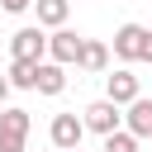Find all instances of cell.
I'll use <instances>...</instances> for the list:
<instances>
[{"mask_svg": "<svg viewBox=\"0 0 152 152\" xmlns=\"http://www.w3.org/2000/svg\"><path fill=\"white\" fill-rule=\"evenodd\" d=\"M28 128H33L28 109H5V104H0V152H24Z\"/></svg>", "mask_w": 152, "mask_h": 152, "instance_id": "1", "label": "cell"}, {"mask_svg": "<svg viewBox=\"0 0 152 152\" xmlns=\"http://www.w3.org/2000/svg\"><path fill=\"white\" fill-rule=\"evenodd\" d=\"M10 90H14V86H10V76H0V104L10 100Z\"/></svg>", "mask_w": 152, "mask_h": 152, "instance_id": "16", "label": "cell"}, {"mask_svg": "<svg viewBox=\"0 0 152 152\" xmlns=\"http://www.w3.org/2000/svg\"><path fill=\"white\" fill-rule=\"evenodd\" d=\"M119 109H124V104H114V100L104 95V100H90L81 119H86V128H90V133H100V138H104V133L124 128V114H119Z\"/></svg>", "mask_w": 152, "mask_h": 152, "instance_id": "2", "label": "cell"}, {"mask_svg": "<svg viewBox=\"0 0 152 152\" xmlns=\"http://www.w3.org/2000/svg\"><path fill=\"white\" fill-rule=\"evenodd\" d=\"M0 10L5 14H24V10H33V0H0Z\"/></svg>", "mask_w": 152, "mask_h": 152, "instance_id": "14", "label": "cell"}, {"mask_svg": "<svg viewBox=\"0 0 152 152\" xmlns=\"http://www.w3.org/2000/svg\"><path fill=\"white\" fill-rule=\"evenodd\" d=\"M38 95H62L66 90V66L62 62H52V57H43L38 62V86H33Z\"/></svg>", "mask_w": 152, "mask_h": 152, "instance_id": "9", "label": "cell"}, {"mask_svg": "<svg viewBox=\"0 0 152 152\" xmlns=\"http://www.w3.org/2000/svg\"><path fill=\"white\" fill-rule=\"evenodd\" d=\"M142 33H147V24H119L114 38H109V52H114L119 62H138V52H142Z\"/></svg>", "mask_w": 152, "mask_h": 152, "instance_id": "4", "label": "cell"}, {"mask_svg": "<svg viewBox=\"0 0 152 152\" xmlns=\"http://www.w3.org/2000/svg\"><path fill=\"white\" fill-rule=\"evenodd\" d=\"M138 142H142V138H133L128 128H114V133H104V147H100V152H142Z\"/></svg>", "mask_w": 152, "mask_h": 152, "instance_id": "13", "label": "cell"}, {"mask_svg": "<svg viewBox=\"0 0 152 152\" xmlns=\"http://www.w3.org/2000/svg\"><path fill=\"white\" fill-rule=\"evenodd\" d=\"M10 57L43 62V57H48V33H43V24H28V28H19V33L10 38Z\"/></svg>", "mask_w": 152, "mask_h": 152, "instance_id": "3", "label": "cell"}, {"mask_svg": "<svg viewBox=\"0 0 152 152\" xmlns=\"http://www.w3.org/2000/svg\"><path fill=\"white\" fill-rule=\"evenodd\" d=\"M104 95H109L114 104H128V100H138V95H142V81L133 76V66H128V62H124L119 71H109V76H104Z\"/></svg>", "mask_w": 152, "mask_h": 152, "instance_id": "6", "label": "cell"}, {"mask_svg": "<svg viewBox=\"0 0 152 152\" xmlns=\"http://www.w3.org/2000/svg\"><path fill=\"white\" fill-rule=\"evenodd\" d=\"M147 142H152V138H147Z\"/></svg>", "mask_w": 152, "mask_h": 152, "instance_id": "18", "label": "cell"}, {"mask_svg": "<svg viewBox=\"0 0 152 152\" xmlns=\"http://www.w3.org/2000/svg\"><path fill=\"white\" fill-rule=\"evenodd\" d=\"M81 43H86V38H81V33H71V28L62 24V28H52V33H48V57H52V62H62V66H76Z\"/></svg>", "mask_w": 152, "mask_h": 152, "instance_id": "5", "label": "cell"}, {"mask_svg": "<svg viewBox=\"0 0 152 152\" xmlns=\"http://www.w3.org/2000/svg\"><path fill=\"white\" fill-rule=\"evenodd\" d=\"M138 62H152V28L142 33V52H138Z\"/></svg>", "mask_w": 152, "mask_h": 152, "instance_id": "15", "label": "cell"}, {"mask_svg": "<svg viewBox=\"0 0 152 152\" xmlns=\"http://www.w3.org/2000/svg\"><path fill=\"white\" fill-rule=\"evenodd\" d=\"M48 138H52V147H57V152L81 147V138H86V119H76V114H57V119H52V128H48Z\"/></svg>", "mask_w": 152, "mask_h": 152, "instance_id": "7", "label": "cell"}, {"mask_svg": "<svg viewBox=\"0 0 152 152\" xmlns=\"http://www.w3.org/2000/svg\"><path fill=\"white\" fill-rule=\"evenodd\" d=\"M5 76H10V86H14V90H33V86H38V62L10 57V71H5Z\"/></svg>", "mask_w": 152, "mask_h": 152, "instance_id": "12", "label": "cell"}, {"mask_svg": "<svg viewBox=\"0 0 152 152\" xmlns=\"http://www.w3.org/2000/svg\"><path fill=\"white\" fill-rule=\"evenodd\" d=\"M76 66L81 71H109V43H100V38H86L81 43V57H76Z\"/></svg>", "mask_w": 152, "mask_h": 152, "instance_id": "10", "label": "cell"}, {"mask_svg": "<svg viewBox=\"0 0 152 152\" xmlns=\"http://www.w3.org/2000/svg\"><path fill=\"white\" fill-rule=\"evenodd\" d=\"M33 10H38V24L43 28H62L71 19V0H33Z\"/></svg>", "mask_w": 152, "mask_h": 152, "instance_id": "11", "label": "cell"}, {"mask_svg": "<svg viewBox=\"0 0 152 152\" xmlns=\"http://www.w3.org/2000/svg\"><path fill=\"white\" fill-rule=\"evenodd\" d=\"M66 152H81V147H66Z\"/></svg>", "mask_w": 152, "mask_h": 152, "instance_id": "17", "label": "cell"}, {"mask_svg": "<svg viewBox=\"0 0 152 152\" xmlns=\"http://www.w3.org/2000/svg\"><path fill=\"white\" fill-rule=\"evenodd\" d=\"M124 128L133 138H152V100L147 95H138V100L124 104Z\"/></svg>", "mask_w": 152, "mask_h": 152, "instance_id": "8", "label": "cell"}]
</instances>
